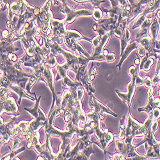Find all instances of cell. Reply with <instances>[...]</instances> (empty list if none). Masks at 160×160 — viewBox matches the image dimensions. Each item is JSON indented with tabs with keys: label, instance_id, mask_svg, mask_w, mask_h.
<instances>
[{
	"label": "cell",
	"instance_id": "cell-23",
	"mask_svg": "<svg viewBox=\"0 0 160 160\" xmlns=\"http://www.w3.org/2000/svg\"><path fill=\"white\" fill-rule=\"evenodd\" d=\"M145 148L147 150V152L145 154V156L147 158H150V159H159V157L158 155L156 154L154 152L153 148L151 146H149V148H148L146 143H145Z\"/></svg>",
	"mask_w": 160,
	"mask_h": 160
},
{
	"label": "cell",
	"instance_id": "cell-41",
	"mask_svg": "<svg viewBox=\"0 0 160 160\" xmlns=\"http://www.w3.org/2000/svg\"><path fill=\"white\" fill-rule=\"evenodd\" d=\"M109 159H126V156L124 154L120 153V154H115L112 156H110Z\"/></svg>",
	"mask_w": 160,
	"mask_h": 160
},
{
	"label": "cell",
	"instance_id": "cell-22",
	"mask_svg": "<svg viewBox=\"0 0 160 160\" xmlns=\"http://www.w3.org/2000/svg\"><path fill=\"white\" fill-rule=\"evenodd\" d=\"M37 81H38V79L35 76V75H33L32 77L30 78V79L28 82L26 83V87H25V91L26 93H28V94H31V88L32 87V86L35 84V83L37 82Z\"/></svg>",
	"mask_w": 160,
	"mask_h": 160
},
{
	"label": "cell",
	"instance_id": "cell-19",
	"mask_svg": "<svg viewBox=\"0 0 160 160\" xmlns=\"http://www.w3.org/2000/svg\"><path fill=\"white\" fill-rule=\"evenodd\" d=\"M57 69L58 72V74H57V75L55 82H58V80H60L61 79H63L67 75H68L67 74V71H68V69H65L63 66V65H60V64H57Z\"/></svg>",
	"mask_w": 160,
	"mask_h": 160
},
{
	"label": "cell",
	"instance_id": "cell-2",
	"mask_svg": "<svg viewBox=\"0 0 160 160\" xmlns=\"http://www.w3.org/2000/svg\"><path fill=\"white\" fill-rule=\"evenodd\" d=\"M51 68H51L50 66H49L48 65L46 64L45 70H44V71L42 74V75L44 76V78L45 79V82L46 83L47 85L48 86V87L49 88V89L52 92V96H53L52 104V106H51V108L49 111V115L51 114L52 110L54 109L55 101L57 102V106H58V107H59V106H60V103H61V101H62V97L61 98L58 97L55 92V90H54V78H53V72L52 71Z\"/></svg>",
	"mask_w": 160,
	"mask_h": 160
},
{
	"label": "cell",
	"instance_id": "cell-14",
	"mask_svg": "<svg viewBox=\"0 0 160 160\" xmlns=\"http://www.w3.org/2000/svg\"><path fill=\"white\" fill-rule=\"evenodd\" d=\"M160 30V25L159 23V21H158L156 17L154 16L153 19L152 23L150 27V31L151 33V38L152 40H156L158 39V34Z\"/></svg>",
	"mask_w": 160,
	"mask_h": 160
},
{
	"label": "cell",
	"instance_id": "cell-25",
	"mask_svg": "<svg viewBox=\"0 0 160 160\" xmlns=\"http://www.w3.org/2000/svg\"><path fill=\"white\" fill-rule=\"evenodd\" d=\"M82 152L85 156V157L87 159H89L91 154L95 153L94 150L92 148V143H91L90 145H88L87 147H85V148L83 150V151Z\"/></svg>",
	"mask_w": 160,
	"mask_h": 160
},
{
	"label": "cell",
	"instance_id": "cell-12",
	"mask_svg": "<svg viewBox=\"0 0 160 160\" xmlns=\"http://www.w3.org/2000/svg\"><path fill=\"white\" fill-rule=\"evenodd\" d=\"M63 82L62 84V87L63 88H66L67 87H70L72 89L74 92H76L77 88L79 86H82V84L81 82L77 81H73L68 75H67L63 79ZM83 86V85H82Z\"/></svg>",
	"mask_w": 160,
	"mask_h": 160
},
{
	"label": "cell",
	"instance_id": "cell-35",
	"mask_svg": "<svg viewBox=\"0 0 160 160\" xmlns=\"http://www.w3.org/2000/svg\"><path fill=\"white\" fill-rule=\"evenodd\" d=\"M137 49L138 55L140 57H143L146 55V53H147L146 49H145V48H144L142 44H140V43H138Z\"/></svg>",
	"mask_w": 160,
	"mask_h": 160
},
{
	"label": "cell",
	"instance_id": "cell-37",
	"mask_svg": "<svg viewBox=\"0 0 160 160\" xmlns=\"http://www.w3.org/2000/svg\"><path fill=\"white\" fill-rule=\"evenodd\" d=\"M21 141V140L18 138H15L13 139V145H12V150L14 151V150L18 149V148H19V146L20 145Z\"/></svg>",
	"mask_w": 160,
	"mask_h": 160
},
{
	"label": "cell",
	"instance_id": "cell-36",
	"mask_svg": "<svg viewBox=\"0 0 160 160\" xmlns=\"http://www.w3.org/2000/svg\"><path fill=\"white\" fill-rule=\"evenodd\" d=\"M105 60L107 62H113L114 60H115V54L114 52H110L108 53L107 55L104 56Z\"/></svg>",
	"mask_w": 160,
	"mask_h": 160
},
{
	"label": "cell",
	"instance_id": "cell-20",
	"mask_svg": "<svg viewBox=\"0 0 160 160\" xmlns=\"http://www.w3.org/2000/svg\"><path fill=\"white\" fill-rule=\"evenodd\" d=\"M25 149L24 147H22V148L20 149H18L16 150H11L10 149V152H9L8 154V155H7L5 157H3L1 158V159H13V158H14L19 153H20L21 152L23 151Z\"/></svg>",
	"mask_w": 160,
	"mask_h": 160
},
{
	"label": "cell",
	"instance_id": "cell-50",
	"mask_svg": "<svg viewBox=\"0 0 160 160\" xmlns=\"http://www.w3.org/2000/svg\"><path fill=\"white\" fill-rule=\"evenodd\" d=\"M157 16L159 18V19H160V9H159L158 11L157 12Z\"/></svg>",
	"mask_w": 160,
	"mask_h": 160
},
{
	"label": "cell",
	"instance_id": "cell-51",
	"mask_svg": "<svg viewBox=\"0 0 160 160\" xmlns=\"http://www.w3.org/2000/svg\"><path fill=\"white\" fill-rule=\"evenodd\" d=\"M159 143H160V142H159Z\"/></svg>",
	"mask_w": 160,
	"mask_h": 160
},
{
	"label": "cell",
	"instance_id": "cell-21",
	"mask_svg": "<svg viewBox=\"0 0 160 160\" xmlns=\"http://www.w3.org/2000/svg\"><path fill=\"white\" fill-rule=\"evenodd\" d=\"M147 16H148V15L145 14L144 13H142L141 14H140L139 17L138 18V19H137V21H135V22L134 23V24H133L132 26V30H135L136 28H140V26H142V24H143V22H144L145 19L147 18Z\"/></svg>",
	"mask_w": 160,
	"mask_h": 160
},
{
	"label": "cell",
	"instance_id": "cell-29",
	"mask_svg": "<svg viewBox=\"0 0 160 160\" xmlns=\"http://www.w3.org/2000/svg\"><path fill=\"white\" fill-rule=\"evenodd\" d=\"M153 63H154L153 58H152L151 57L149 58L148 60H147V61L145 62V63L143 65V71H144L145 72H148L151 69V66L152 65Z\"/></svg>",
	"mask_w": 160,
	"mask_h": 160
},
{
	"label": "cell",
	"instance_id": "cell-45",
	"mask_svg": "<svg viewBox=\"0 0 160 160\" xmlns=\"http://www.w3.org/2000/svg\"><path fill=\"white\" fill-rule=\"evenodd\" d=\"M120 5L122 7H126L129 5V2L128 0H118Z\"/></svg>",
	"mask_w": 160,
	"mask_h": 160
},
{
	"label": "cell",
	"instance_id": "cell-31",
	"mask_svg": "<svg viewBox=\"0 0 160 160\" xmlns=\"http://www.w3.org/2000/svg\"><path fill=\"white\" fill-rule=\"evenodd\" d=\"M74 1H76L78 2H91L92 3V5H94L95 7H99V6L100 5L101 3H104L105 1H101V0H74Z\"/></svg>",
	"mask_w": 160,
	"mask_h": 160
},
{
	"label": "cell",
	"instance_id": "cell-24",
	"mask_svg": "<svg viewBox=\"0 0 160 160\" xmlns=\"http://www.w3.org/2000/svg\"><path fill=\"white\" fill-rule=\"evenodd\" d=\"M55 57L56 56L55 55H53L52 52H50L49 55H48V58H47L46 64L50 66L51 68L55 67L57 65V60Z\"/></svg>",
	"mask_w": 160,
	"mask_h": 160
},
{
	"label": "cell",
	"instance_id": "cell-38",
	"mask_svg": "<svg viewBox=\"0 0 160 160\" xmlns=\"http://www.w3.org/2000/svg\"><path fill=\"white\" fill-rule=\"evenodd\" d=\"M101 40V37L98 35L95 38H93L92 40V44L93 48H96L99 45V44L100 43Z\"/></svg>",
	"mask_w": 160,
	"mask_h": 160
},
{
	"label": "cell",
	"instance_id": "cell-28",
	"mask_svg": "<svg viewBox=\"0 0 160 160\" xmlns=\"http://www.w3.org/2000/svg\"><path fill=\"white\" fill-rule=\"evenodd\" d=\"M142 124L139 123L138 122H137L136 120H135L134 118L132 119V130H131V135L135 137V132L138 130L142 126Z\"/></svg>",
	"mask_w": 160,
	"mask_h": 160
},
{
	"label": "cell",
	"instance_id": "cell-7",
	"mask_svg": "<svg viewBox=\"0 0 160 160\" xmlns=\"http://www.w3.org/2000/svg\"><path fill=\"white\" fill-rule=\"evenodd\" d=\"M137 41L145 48L147 52L149 53V57H154V50L152 47V41L151 37L149 35L145 36L144 37L137 39Z\"/></svg>",
	"mask_w": 160,
	"mask_h": 160
},
{
	"label": "cell",
	"instance_id": "cell-4",
	"mask_svg": "<svg viewBox=\"0 0 160 160\" xmlns=\"http://www.w3.org/2000/svg\"><path fill=\"white\" fill-rule=\"evenodd\" d=\"M135 80L132 79L131 82H130L128 84V91L127 93H122L121 92L118 91V90H115L116 94L118 95V96L122 99V101L126 103L128 106L129 108H130V106L131 105V101L132 98L135 94Z\"/></svg>",
	"mask_w": 160,
	"mask_h": 160
},
{
	"label": "cell",
	"instance_id": "cell-3",
	"mask_svg": "<svg viewBox=\"0 0 160 160\" xmlns=\"http://www.w3.org/2000/svg\"><path fill=\"white\" fill-rule=\"evenodd\" d=\"M3 113L13 115L14 117L19 115L18 106L13 98L8 97L5 100H1V115Z\"/></svg>",
	"mask_w": 160,
	"mask_h": 160
},
{
	"label": "cell",
	"instance_id": "cell-44",
	"mask_svg": "<svg viewBox=\"0 0 160 160\" xmlns=\"http://www.w3.org/2000/svg\"><path fill=\"white\" fill-rule=\"evenodd\" d=\"M7 56H8V59L10 61L13 62H16L18 61V57H17V56L14 54V52H10V53H8Z\"/></svg>",
	"mask_w": 160,
	"mask_h": 160
},
{
	"label": "cell",
	"instance_id": "cell-48",
	"mask_svg": "<svg viewBox=\"0 0 160 160\" xmlns=\"http://www.w3.org/2000/svg\"><path fill=\"white\" fill-rule=\"evenodd\" d=\"M98 22H96L94 25H93V26H92V30H94V32H96V31L98 30Z\"/></svg>",
	"mask_w": 160,
	"mask_h": 160
},
{
	"label": "cell",
	"instance_id": "cell-10",
	"mask_svg": "<svg viewBox=\"0 0 160 160\" xmlns=\"http://www.w3.org/2000/svg\"><path fill=\"white\" fill-rule=\"evenodd\" d=\"M9 88H10L12 90L14 91L15 92H16L18 94H19V100L18 101V104H20L21 102V99L22 98H28L30 100L34 101L35 99L33 98H32V96H29L27 93L26 92L25 90L22 88H21L19 85L18 84H15V83H11L8 87Z\"/></svg>",
	"mask_w": 160,
	"mask_h": 160
},
{
	"label": "cell",
	"instance_id": "cell-42",
	"mask_svg": "<svg viewBox=\"0 0 160 160\" xmlns=\"http://www.w3.org/2000/svg\"><path fill=\"white\" fill-rule=\"evenodd\" d=\"M138 70H139L138 67H137V66H131L129 69L128 73H129V76L132 77Z\"/></svg>",
	"mask_w": 160,
	"mask_h": 160
},
{
	"label": "cell",
	"instance_id": "cell-34",
	"mask_svg": "<svg viewBox=\"0 0 160 160\" xmlns=\"http://www.w3.org/2000/svg\"><path fill=\"white\" fill-rule=\"evenodd\" d=\"M11 84L9 79L5 77V76H2L1 77V87L3 88H8Z\"/></svg>",
	"mask_w": 160,
	"mask_h": 160
},
{
	"label": "cell",
	"instance_id": "cell-16",
	"mask_svg": "<svg viewBox=\"0 0 160 160\" xmlns=\"http://www.w3.org/2000/svg\"><path fill=\"white\" fill-rule=\"evenodd\" d=\"M48 122V121L47 122H42L35 118L29 122V129L30 130H32L34 132L38 131L40 128H41L43 126H45V125Z\"/></svg>",
	"mask_w": 160,
	"mask_h": 160
},
{
	"label": "cell",
	"instance_id": "cell-9",
	"mask_svg": "<svg viewBox=\"0 0 160 160\" xmlns=\"http://www.w3.org/2000/svg\"><path fill=\"white\" fill-rule=\"evenodd\" d=\"M154 16H152L151 18H147L142 26H140V30L138 32L137 34V39L140 38L142 37L144 35H148L149 33V30H150V27L152 23L153 19Z\"/></svg>",
	"mask_w": 160,
	"mask_h": 160
},
{
	"label": "cell",
	"instance_id": "cell-43",
	"mask_svg": "<svg viewBox=\"0 0 160 160\" xmlns=\"http://www.w3.org/2000/svg\"><path fill=\"white\" fill-rule=\"evenodd\" d=\"M158 120H153L152 121V126H151V129H152V131L154 133L158 128Z\"/></svg>",
	"mask_w": 160,
	"mask_h": 160
},
{
	"label": "cell",
	"instance_id": "cell-30",
	"mask_svg": "<svg viewBox=\"0 0 160 160\" xmlns=\"http://www.w3.org/2000/svg\"><path fill=\"white\" fill-rule=\"evenodd\" d=\"M113 139H114V135L112 132H111L110 131H108V132L105 133L104 140H105L106 144H107L108 145L113 142Z\"/></svg>",
	"mask_w": 160,
	"mask_h": 160
},
{
	"label": "cell",
	"instance_id": "cell-18",
	"mask_svg": "<svg viewBox=\"0 0 160 160\" xmlns=\"http://www.w3.org/2000/svg\"><path fill=\"white\" fill-rule=\"evenodd\" d=\"M116 146L117 148L120 152V153H121L126 156L127 152H128V145L122 141V140H116Z\"/></svg>",
	"mask_w": 160,
	"mask_h": 160
},
{
	"label": "cell",
	"instance_id": "cell-46",
	"mask_svg": "<svg viewBox=\"0 0 160 160\" xmlns=\"http://www.w3.org/2000/svg\"><path fill=\"white\" fill-rule=\"evenodd\" d=\"M89 74H98V71H97V69L96 67H93V65L92 66V68H90V71H88Z\"/></svg>",
	"mask_w": 160,
	"mask_h": 160
},
{
	"label": "cell",
	"instance_id": "cell-26",
	"mask_svg": "<svg viewBox=\"0 0 160 160\" xmlns=\"http://www.w3.org/2000/svg\"><path fill=\"white\" fill-rule=\"evenodd\" d=\"M92 16H93V17H94V18L96 22H98L99 21H100L103 17L102 12L101 9L99 8V7H95L94 9V11H93Z\"/></svg>",
	"mask_w": 160,
	"mask_h": 160
},
{
	"label": "cell",
	"instance_id": "cell-33",
	"mask_svg": "<svg viewBox=\"0 0 160 160\" xmlns=\"http://www.w3.org/2000/svg\"><path fill=\"white\" fill-rule=\"evenodd\" d=\"M82 87H83L82 85L79 86V87L77 88V90H76L78 99L80 101H82V99L83 98V96H84V88Z\"/></svg>",
	"mask_w": 160,
	"mask_h": 160
},
{
	"label": "cell",
	"instance_id": "cell-27",
	"mask_svg": "<svg viewBox=\"0 0 160 160\" xmlns=\"http://www.w3.org/2000/svg\"><path fill=\"white\" fill-rule=\"evenodd\" d=\"M131 78H132V79L135 80V83L136 86L144 85V79L140 76L139 73H138V71L134 75H133Z\"/></svg>",
	"mask_w": 160,
	"mask_h": 160
},
{
	"label": "cell",
	"instance_id": "cell-40",
	"mask_svg": "<svg viewBox=\"0 0 160 160\" xmlns=\"http://www.w3.org/2000/svg\"><path fill=\"white\" fill-rule=\"evenodd\" d=\"M152 116L153 120H158L160 118V109L158 108H155L152 111Z\"/></svg>",
	"mask_w": 160,
	"mask_h": 160
},
{
	"label": "cell",
	"instance_id": "cell-13",
	"mask_svg": "<svg viewBox=\"0 0 160 160\" xmlns=\"http://www.w3.org/2000/svg\"><path fill=\"white\" fill-rule=\"evenodd\" d=\"M65 35L68 37V38H69L70 39H74L76 41H78L80 39H83V40H86V41L92 42V39L87 38L85 37H83L82 35L80 34L76 30H67L66 34Z\"/></svg>",
	"mask_w": 160,
	"mask_h": 160
},
{
	"label": "cell",
	"instance_id": "cell-6",
	"mask_svg": "<svg viewBox=\"0 0 160 160\" xmlns=\"http://www.w3.org/2000/svg\"><path fill=\"white\" fill-rule=\"evenodd\" d=\"M148 90V103L146 105V106L143 108H140L138 109V112H145L148 114L150 113L153 111L155 108H158L156 104L155 103V99L153 96V88L150 87L149 88Z\"/></svg>",
	"mask_w": 160,
	"mask_h": 160
},
{
	"label": "cell",
	"instance_id": "cell-49",
	"mask_svg": "<svg viewBox=\"0 0 160 160\" xmlns=\"http://www.w3.org/2000/svg\"><path fill=\"white\" fill-rule=\"evenodd\" d=\"M135 64L137 65H139L140 64V59L138 58H137L136 60H135Z\"/></svg>",
	"mask_w": 160,
	"mask_h": 160
},
{
	"label": "cell",
	"instance_id": "cell-17",
	"mask_svg": "<svg viewBox=\"0 0 160 160\" xmlns=\"http://www.w3.org/2000/svg\"><path fill=\"white\" fill-rule=\"evenodd\" d=\"M126 121V117L125 116H123L122 118L120 120V124H119V127L120 129H121V131H120L118 137L121 140H124L126 137V124L125 122Z\"/></svg>",
	"mask_w": 160,
	"mask_h": 160
},
{
	"label": "cell",
	"instance_id": "cell-1",
	"mask_svg": "<svg viewBox=\"0 0 160 160\" xmlns=\"http://www.w3.org/2000/svg\"><path fill=\"white\" fill-rule=\"evenodd\" d=\"M60 12L66 15L65 18L63 19L65 24L72 23L77 18L81 16H90L93 15V12L90 10H75L71 8L67 4L63 5V7L60 9Z\"/></svg>",
	"mask_w": 160,
	"mask_h": 160
},
{
	"label": "cell",
	"instance_id": "cell-8",
	"mask_svg": "<svg viewBox=\"0 0 160 160\" xmlns=\"http://www.w3.org/2000/svg\"><path fill=\"white\" fill-rule=\"evenodd\" d=\"M138 42L137 41H134L131 42L130 44H128L127 47L126 48V49H124V52L123 54L121 55V60H120L119 63L117 65L116 68H118L119 71H121V66L123 63V62H124V60L129 57L130 53L133 51L135 50L137 48V46H138Z\"/></svg>",
	"mask_w": 160,
	"mask_h": 160
},
{
	"label": "cell",
	"instance_id": "cell-5",
	"mask_svg": "<svg viewBox=\"0 0 160 160\" xmlns=\"http://www.w3.org/2000/svg\"><path fill=\"white\" fill-rule=\"evenodd\" d=\"M111 34L110 32L105 34L101 40V42L99 44V45L94 48V52L92 55V57L93 58V61L96 62H102L103 60H105L104 56L102 55L103 52V48L105 47L106 43L108 42V40L110 39L111 37Z\"/></svg>",
	"mask_w": 160,
	"mask_h": 160
},
{
	"label": "cell",
	"instance_id": "cell-32",
	"mask_svg": "<svg viewBox=\"0 0 160 160\" xmlns=\"http://www.w3.org/2000/svg\"><path fill=\"white\" fill-rule=\"evenodd\" d=\"M78 63H79V67L81 66H84V65H86L88 64V63L91 61L90 59L87 58V57L83 56V55H81L78 57Z\"/></svg>",
	"mask_w": 160,
	"mask_h": 160
},
{
	"label": "cell",
	"instance_id": "cell-15",
	"mask_svg": "<svg viewBox=\"0 0 160 160\" xmlns=\"http://www.w3.org/2000/svg\"><path fill=\"white\" fill-rule=\"evenodd\" d=\"M33 94L35 95V98H36V103L34 105V106L32 108H24V110L28 112L33 117H34L35 118H38V110H39V102H40V100L41 99V96H39L38 98L37 99V98L36 97V94L35 92H33Z\"/></svg>",
	"mask_w": 160,
	"mask_h": 160
},
{
	"label": "cell",
	"instance_id": "cell-47",
	"mask_svg": "<svg viewBox=\"0 0 160 160\" xmlns=\"http://www.w3.org/2000/svg\"><path fill=\"white\" fill-rule=\"evenodd\" d=\"M10 35V32L8 30H4L2 32V38H7Z\"/></svg>",
	"mask_w": 160,
	"mask_h": 160
},
{
	"label": "cell",
	"instance_id": "cell-39",
	"mask_svg": "<svg viewBox=\"0 0 160 160\" xmlns=\"http://www.w3.org/2000/svg\"><path fill=\"white\" fill-rule=\"evenodd\" d=\"M152 79H151L150 77L149 76H146L145 78H144V85L148 87V88H150V87H152Z\"/></svg>",
	"mask_w": 160,
	"mask_h": 160
},
{
	"label": "cell",
	"instance_id": "cell-11",
	"mask_svg": "<svg viewBox=\"0 0 160 160\" xmlns=\"http://www.w3.org/2000/svg\"><path fill=\"white\" fill-rule=\"evenodd\" d=\"M92 82V81L90 78V74L86 70V71L84 74L83 78L81 81V83H82L83 87H84V88H85L86 90L88 93L91 92V93H92V94H94V93L96 92V90L94 89V85H93Z\"/></svg>",
	"mask_w": 160,
	"mask_h": 160
}]
</instances>
